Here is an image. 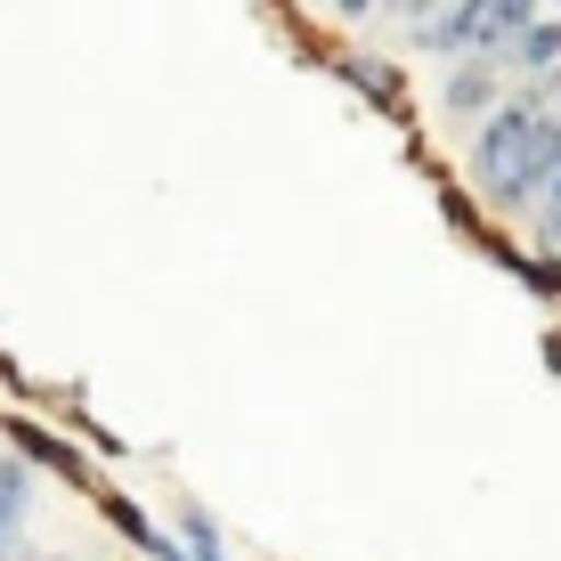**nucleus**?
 Segmentation results:
<instances>
[{
  "instance_id": "nucleus-7",
  "label": "nucleus",
  "mask_w": 561,
  "mask_h": 561,
  "mask_svg": "<svg viewBox=\"0 0 561 561\" xmlns=\"http://www.w3.org/2000/svg\"><path fill=\"white\" fill-rule=\"evenodd\" d=\"M513 277L529 285L537 301H561V261H529V253H513Z\"/></svg>"
},
{
  "instance_id": "nucleus-3",
  "label": "nucleus",
  "mask_w": 561,
  "mask_h": 561,
  "mask_svg": "<svg viewBox=\"0 0 561 561\" xmlns=\"http://www.w3.org/2000/svg\"><path fill=\"white\" fill-rule=\"evenodd\" d=\"M439 106H448L456 123H489V114L505 106V66H496V57H463L448 73V90H439Z\"/></svg>"
},
{
  "instance_id": "nucleus-1",
  "label": "nucleus",
  "mask_w": 561,
  "mask_h": 561,
  "mask_svg": "<svg viewBox=\"0 0 561 561\" xmlns=\"http://www.w3.org/2000/svg\"><path fill=\"white\" fill-rule=\"evenodd\" d=\"M553 180H561V114L546 106V90H513L472 139V187L496 211H537Z\"/></svg>"
},
{
  "instance_id": "nucleus-10",
  "label": "nucleus",
  "mask_w": 561,
  "mask_h": 561,
  "mask_svg": "<svg viewBox=\"0 0 561 561\" xmlns=\"http://www.w3.org/2000/svg\"><path fill=\"white\" fill-rule=\"evenodd\" d=\"M25 561H57V553H25Z\"/></svg>"
},
{
  "instance_id": "nucleus-9",
  "label": "nucleus",
  "mask_w": 561,
  "mask_h": 561,
  "mask_svg": "<svg viewBox=\"0 0 561 561\" xmlns=\"http://www.w3.org/2000/svg\"><path fill=\"white\" fill-rule=\"evenodd\" d=\"M9 529H16V513H9V505H0V546H9Z\"/></svg>"
},
{
  "instance_id": "nucleus-6",
  "label": "nucleus",
  "mask_w": 561,
  "mask_h": 561,
  "mask_svg": "<svg viewBox=\"0 0 561 561\" xmlns=\"http://www.w3.org/2000/svg\"><path fill=\"white\" fill-rule=\"evenodd\" d=\"M342 73H351V82H358L375 106H391V99H399V73H391V66H375V57H342Z\"/></svg>"
},
{
  "instance_id": "nucleus-2",
  "label": "nucleus",
  "mask_w": 561,
  "mask_h": 561,
  "mask_svg": "<svg viewBox=\"0 0 561 561\" xmlns=\"http://www.w3.org/2000/svg\"><path fill=\"white\" fill-rule=\"evenodd\" d=\"M408 25H415V49H432V57H480V25H489V0H456V9H408Z\"/></svg>"
},
{
  "instance_id": "nucleus-5",
  "label": "nucleus",
  "mask_w": 561,
  "mask_h": 561,
  "mask_svg": "<svg viewBox=\"0 0 561 561\" xmlns=\"http://www.w3.org/2000/svg\"><path fill=\"white\" fill-rule=\"evenodd\" d=\"M171 546H180V561H228V546H220V520H211L196 496H180V537H171Z\"/></svg>"
},
{
  "instance_id": "nucleus-4",
  "label": "nucleus",
  "mask_w": 561,
  "mask_h": 561,
  "mask_svg": "<svg viewBox=\"0 0 561 561\" xmlns=\"http://www.w3.org/2000/svg\"><path fill=\"white\" fill-rule=\"evenodd\" d=\"M513 66L537 73V82H553V73H561V16H537V25L520 33V42H513Z\"/></svg>"
},
{
  "instance_id": "nucleus-8",
  "label": "nucleus",
  "mask_w": 561,
  "mask_h": 561,
  "mask_svg": "<svg viewBox=\"0 0 561 561\" xmlns=\"http://www.w3.org/2000/svg\"><path fill=\"white\" fill-rule=\"evenodd\" d=\"M537 237H546V253H561V180L546 187V204H537Z\"/></svg>"
}]
</instances>
